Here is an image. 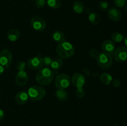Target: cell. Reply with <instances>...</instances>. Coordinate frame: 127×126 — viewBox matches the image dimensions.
Wrapping results in <instances>:
<instances>
[{
	"instance_id": "f1b7e54d",
	"label": "cell",
	"mask_w": 127,
	"mask_h": 126,
	"mask_svg": "<svg viewBox=\"0 0 127 126\" xmlns=\"http://www.w3.org/2000/svg\"><path fill=\"white\" fill-rule=\"evenodd\" d=\"M76 95L78 98H82L85 95V91L83 88H77L76 91Z\"/></svg>"
},
{
	"instance_id": "4316f807",
	"label": "cell",
	"mask_w": 127,
	"mask_h": 126,
	"mask_svg": "<svg viewBox=\"0 0 127 126\" xmlns=\"http://www.w3.org/2000/svg\"><path fill=\"white\" fill-rule=\"evenodd\" d=\"M46 1L45 0H36L35 1V6L37 8H43L46 5Z\"/></svg>"
},
{
	"instance_id": "ffe728a7",
	"label": "cell",
	"mask_w": 127,
	"mask_h": 126,
	"mask_svg": "<svg viewBox=\"0 0 127 126\" xmlns=\"http://www.w3.org/2000/svg\"><path fill=\"white\" fill-rule=\"evenodd\" d=\"M73 11L77 14H81L84 11V5L81 1H75L73 5Z\"/></svg>"
},
{
	"instance_id": "ac0fdd59",
	"label": "cell",
	"mask_w": 127,
	"mask_h": 126,
	"mask_svg": "<svg viewBox=\"0 0 127 126\" xmlns=\"http://www.w3.org/2000/svg\"><path fill=\"white\" fill-rule=\"evenodd\" d=\"M63 65V60L60 57L55 58L52 60L50 65V68L53 70H57L60 69Z\"/></svg>"
},
{
	"instance_id": "603a6c76",
	"label": "cell",
	"mask_w": 127,
	"mask_h": 126,
	"mask_svg": "<svg viewBox=\"0 0 127 126\" xmlns=\"http://www.w3.org/2000/svg\"><path fill=\"white\" fill-rule=\"evenodd\" d=\"M112 41L114 42V43H120V42H122L124 40V36L123 34L119 32H115L113 33L111 35Z\"/></svg>"
},
{
	"instance_id": "5bb4252c",
	"label": "cell",
	"mask_w": 127,
	"mask_h": 126,
	"mask_svg": "<svg viewBox=\"0 0 127 126\" xmlns=\"http://www.w3.org/2000/svg\"><path fill=\"white\" fill-rule=\"evenodd\" d=\"M29 100V95L27 92L24 91H19L15 97V100L17 105H22L26 104Z\"/></svg>"
},
{
	"instance_id": "d6a6232c",
	"label": "cell",
	"mask_w": 127,
	"mask_h": 126,
	"mask_svg": "<svg viewBox=\"0 0 127 126\" xmlns=\"http://www.w3.org/2000/svg\"><path fill=\"white\" fill-rule=\"evenodd\" d=\"M83 71L84 72V73L85 74H86L87 75H90V70L89 69H88V68L84 67L83 69Z\"/></svg>"
},
{
	"instance_id": "6da1fadb",
	"label": "cell",
	"mask_w": 127,
	"mask_h": 126,
	"mask_svg": "<svg viewBox=\"0 0 127 126\" xmlns=\"http://www.w3.org/2000/svg\"><path fill=\"white\" fill-rule=\"evenodd\" d=\"M74 51L75 49L73 44L66 41L58 43L56 48V53L62 59H66L71 58L74 55Z\"/></svg>"
},
{
	"instance_id": "5b68a950",
	"label": "cell",
	"mask_w": 127,
	"mask_h": 126,
	"mask_svg": "<svg viewBox=\"0 0 127 126\" xmlns=\"http://www.w3.org/2000/svg\"><path fill=\"white\" fill-rule=\"evenodd\" d=\"M70 77L66 74H61L57 75L55 80V84L57 88L61 90L67 88L70 85Z\"/></svg>"
},
{
	"instance_id": "52a82bcc",
	"label": "cell",
	"mask_w": 127,
	"mask_h": 126,
	"mask_svg": "<svg viewBox=\"0 0 127 126\" xmlns=\"http://www.w3.org/2000/svg\"><path fill=\"white\" fill-rule=\"evenodd\" d=\"M31 25L35 30L37 32H42L46 27V22L42 17L35 16L31 19Z\"/></svg>"
},
{
	"instance_id": "484cf974",
	"label": "cell",
	"mask_w": 127,
	"mask_h": 126,
	"mask_svg": "<svg viewBox=\"0 0 127 126\" xmlns=\"http://www.w3.org/2000/svg\"><path fill=\"white\" fill-rule=\"evenodd\" d=\"M113 1L115 6L120 8L124 7L127 4V0H113Z\"/></svg>"
},
{
	"instance_id": "d6986e66",
	"label": "cell",
	"mask_w": 127,
	"mask_h": 126,
	"mask_svg": "<svg viewBox=\"0 0 127 126\" xmlns=\"http://www.w3.org/2000/svg\"><path fill=\"white\" fill-rule=\"evenodd\" d=\"M100 80L101 82L104 85H108L112 83L113 80L112 76L108 73H103L100 75Z\"/></svg>"
},
{
	"instance_id": "1f68e13d",
	"label": "cell",
	"mask_w": 127,
	"mask_h": 126,
	"mask_svg": "<svg viewBox=\"0 0 127 126\" xmlns=\"http://www.w3.org/2000/svg\"><path fill=\"white\" fill-rule=\"evenodd\" d=\"M4 116H5L4 111L2 109H0V121H1L4 118Z\"/></svg>"
},
{
	"instance_id": "44dd1931",
	"label": "cell",
	"mask_w": 127,
	"mask_h": 126,
	"mask_svg": "<svg viewBox=\"0 0 127 126\" xmlns=\"http://www.w3.org/2000/svg\"><path fill=\"white\" fill-rule=\"evenodd\" d=\"M56 97L60 101H64L68 98V93L66 91L64 90H61V89H58L57 91H56Z\"/></svg>"
},
{
	"instance_id": "e0dca14e",
	"label": "cell",
	"mask_w": 127,
	"mask_h": 126,
	"mask_svg": "<svg viewBox=\"0 0 127 126\" xmlns=\"http://www.w3.org/2000/svg\"><path fill=\"white\" fill-rule=\"evenodd\" d=\"M88 19H89V22L94 25L99 24L101 20L100 15L98 14L96 12H91L88 16Z\"/></svg>"
},
{
	"instance_id": "8fae6325",
	"label": "cell",
	"mask_w": 127,
	"mask_h": 126,
	"mask_svg": "<svg viewBox=\"0 0 127 126\" xmlns=\"http://www.w3.org/2000/svg\"><path fill=\"white\" fill-rule=\"evenodd\" d=\"M29 80V75L25 70L19 71L15 78V82L17 85L24 86Z\"/></svg>"
},
{
	"instance_id": "4dcf8cb0",
	"label": "cell",
	"mask_w": 127,
	"mask_h": 126,
	"mask_svg": "<svg viewBox=\"0 0 127 126\" xmlns=\"http://www.w3.org/2000/svg\"><path fill=\"white\" fill-rule=\"evenodd\" d=\"M112 85L114 86V87H119V86L120 85V82L119 81V80L115 79V80H112Z\"/></svg>"
},
{
	"instance_id": "3957f363",
	"label": "cell",
	"mask_w": 127,
	"mask_h": 126,
	"mask_svg": "<svg viewBox=\"0 0 127 126\" xmlns=\"http://www.w3.org/2000/svg\"><path fill=\"white\" fill-rule=\"evenodd\" d=\"M27 94L29 95V98L31 100L38 101L45 97L46 95V91L42 86L35 85V86H31L29 88Z\"/></svg>"
},
{
	"instance_id": "7a4b0ae2",
	"label": "cell",
	"mask_w": 127,
	"mask_h": 126,
	"mask_svg": "<svg viewBox=\"0 0 127 126\" xmlns=\"http://www.w3.org/2000/svg\"><path fill=\"white\" fill-rule=\"evenodd\" d=\"M54 72L51 68L45 67L39 69L36 75V80L42 85H47L50 84L54 77Z\"/></svg>"
},
{
	"instance_id": "83f0119b",
	"label": "cell",
	"mask_w": 127,
	"mask_h": 126,
	"mask_svg": "<svg viewBox=\"0 0 127 126\" xmlns=\"http://www.w3.org/2000/svg\"><path fill=\"white\" fill-rule=\"evenodd\" d=\"M17 69L19 71H22L25 70L26 69V64L23 61H20L17 64Z\"/></svg>"
},
{
	"instance_id": "ba28073f",
	"label": "cell",
	"mask_w": 127,
	"mask_h": 126,
	"mask_svg": "<svg viewBox=\"0 0 127 126\" xmlns=\"http://www.w3.org/2000/svg\"><path fill=\"white\" fill-rule=\"evenodd\" d=\"M114 57L117 62L120 63H124L127 61V48L120 46L117 48L114 53Z\"/></svg>"
},
{
	"instance_id": "cb8c5ba5",
	"label": "cell",
	"mask_w": 127,
	"mask_h": 126,
	"mask_svg": "<svg viewBox=\"0 0 127 126\" xmlns=\"http://www.w3.org/2000/svg\"><path fill=\"white\" fill-rule=\"evenodd\" d=\"M98 7L102 11H105L109 8V4L106 1H100L98 4Z\"/></svg>"
},
{
	"instance_id": "d590c367",
	"label": "cell",
	"mask_w": 127,
	"mask_h": 126,
	"mask_svg": "<svg viewBox=\"0 0 127 126\" xmlns=\"http://www.w3.org/2000/svg\"><path fill=\"white\" fill-rule=\"evenodd\" d=\"M124 7H125V10L127 12V4H126V5L124 6Z\"/></svg>"
},
{
	"instance_id": "2e32d148",
	"label": "cell",
	"mask_w": 127,
	"mask_h": 126,
	"mask_svg": "<svg viewBox=\"0 0 127 126\" xmlns=\"http://www.w3.org/2000/svg\"><path fill=\"white\" fill-rule=\"evenodd\" d=\"M52 38L57 43H60L65 41V36L64 33L62 31L57 30L55 31L52 34Z\"/></svg>"
},
{
	"instance_id": "836d02e7",
	"label": "cell",
	"mask_w": 127,
	"mask_h": 126,
	"mask_svg": "<svg viewBox=\"0 0 127 126\" xmlns=\"http://www.w3.org/2000/svg\"><path fill=\"white\" fill-rule=\"evenodd\" d=\"M4 69L5 68L4 67H2V65H0V75H2V74H3L4 72Z\"/></svg>"
},
{
	"instance_id": "7c38bea8",
	"label": "cell",
	"mask_w": 127,
	"mask_h": 126,
	"mask_svg": "<svg viewBox=\"0 0 127 126\" xmlns=\"http://www.w3.org/2000/svg\"><path fill=\"white\" fill-rule=\"evenodd\" d=\"M101 48L104 53L112 55L115 50V44L113 41L107 40L103 42L101 45Z\"/></svg>"
},
{
	"instance_id": "f546056e",
	"label": "cell",
	"mask_w": 127,
	"mask_h": 126,
	"mask_svg": "<svg viewBox=\"0 0 127 126\" xmlns=\"http://www.w3.org/2000/svg\"><path fill=\"white\" fill-rule=\"evenodd\" d=\"M99 51L95 48H93L90 50L89 51V56H90L91 58H94V59H96L97 58V56L99 54Z\"/></svg>"
},
{
	"instance_id": "277c9868",
	"label": "cell",
	"mask_w": 127,
	"mask_h": 126,
	"mask_svg": "<svg viewBox=\"0 0 127 126\" xmlns=\"http://www.w3.org/2000/svg\"><path fill=\"white\" fill-rule=\"evenodd\" d=\"M96 59L97 64L102 69H109L112 65V56L108 53H104V52L100 53Z\"/></svg>"
},
{
	"instance_id": "7402d4cb",
	"label": "cell",
	"mask_w": 127,
	"mask_h": 126,
	"mask_svg": "<svg viewBox=\"0 0 127 126\" xmlns=\"http://www.w3.org/2000/svg\"><path fill=\"white\" fill-rule=\"evenodd\" d=\"M46 3L48 7L55 9L60 7L62 4L61 0H46Z\"/></svg>"
},
{
	"instance_id": "e575fe53",
	"label": "cell",
	"mask_w": 127,
	"mask_h": 126,
	"mask_svg": "<svg viewBox=\"0 0 127 126\" xmlns=\"http://www.w3.org/2000/svg\"><path fill=\"white\" fill-rule=\"evenodd\" d=\"M124 43H125V46H126V47L127 48V37L124 38Z\"/></svg>"
},
{
	"instance_id": "8992f818",
	"label": "cell",
	"mask_w": 127,
	"mask_h": 126,
	"mask_svg": "<svg viewBox=\"0 0 127 126\" xmlns=\"http://www.w3.org/2000/svg\"><path fill=\"white\" fill-rule=\"evenodd\" d=\"M12 61V54L8 49H3L0 52V65L7 69L9 67Z\"/></svg>"
},
{
	"instance_id": "9c48e42d",
	"label": "cell",
	"mask_w": 127,
	"mask_h": 126,
	"mask_svg": "<svg viewBox=\"0 0 127 126\" xmlns=\"http://www.w3.org/2000/svg\"><path fill=\"white\" fill-rule=\"evenodd\" d=\"M27 66L32 70H39L43 66L42 58L40 56H35L31 58L27 61Z\"/></svg>"
},
{
	"instance_id": "d4e9b609",
	"label": "cell",
	"mask_w": 127,
	"mask_h": 126,
	"mask_svg": "<svg viewBox=\"0 0 127 126\" xmlns=\"http://www.w3.org/2000/svg\"><path fill=\"white\" fill-rule=\"evenodd\" d=\"M42 60H43V65H45L47 67H50L51 63H52L53 59L50 56H45L44 58H42Z\"/></svg>"
},
{
	"instance_id": "8d00e7d4",
	"label": "cell",
	"mask_w": 127,
	"mask_h": 126,
	"mask_svg": "<svg viewBox=\"0 0 127 126\" xmlns=\"http://www.w3.org/2000/svg\"><path fill=\"white\" fill-rule=\"evenodd\" d=\"M31 1H33V0H31Z\"/></svg>"
},
{
	"instance_id": "9a60e30c",
	"label": "cell",
	"mask_w": 127,
	"mask_h": 126,
	"mask_svg": "<svg viewBox=\"0 0 127 126\" xmlns=\"http://www.w3.org/2000/svg\"><path fill=\"white\" fill-rule=\"evenodd\" d=\"M21 33L17 29H11L7 32V38L10 42H16L19 38Z\"/></svg>"
},
{
	"instance_id": "30bf717a",
	"label": "cell",
	"mask_w": 127,
	"mask_h": 126,
	"mask_svg": "<svg viewBox=\"0 0 127 126\" xmlns=\"http://www.w3.org/2000/svg\"><path fill=\"white\" fill-rule=\"evenodd\" d=\"M71 82L76 88H83L85 85L86 79L83 74L76 72L72 76Z\"/></svg>"
},
{
	"instance_id": "4fadbf2b",
	"label": "cell",
	"mask_w": 127,
	"mask_h": 126,
	"mask_svg": "<svg viewBox=\"0 0 127 126\" xmlns=\"http://www.w3.org/2000/svg\"><path fill=\"white\" fill-rule=\"evenodd\" d=\"M108 17L111 21L117 22L120 21L122 17V13L119 9L112 7L108 11Z\"/></svg>"
}]
</instances>
